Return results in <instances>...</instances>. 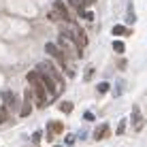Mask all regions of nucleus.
<instances>
[{
    "instance_id": "nucleus-1",
    "label": "nucleus",
    "mask_w": 147,
    "mask_h": 147,
    "mask_svg": "<svg viewBox=\"0 0 147 147\" xmlns=\"http://www.w3.org/2000/svg\"><path fill=\"white\" fill-rule=\"evenodd\" d=\"M28 83H30V90H32L36 107H47V105H51L55 100V96L47 90V85L43 83V79H40V75L36 70H30L28 73Z\"/></svg>"
},
{
    "instance_id": "nucleus-2",
    "label": "nucleus",
    "mask_w": 147,
    "mask_h": 147,
    "mask_svg": "<svg viewBox=\"0 0 147 147\" xmlns=\"http://www.w3.org/2000/svg\"><path fill=\"white\" fill-rule=\"evenodd\" d=\"M36 73H40V75H47V77H51L55 83L60 85V90L64 92V79H62V75L55 70V66L51 62H38L36 64Z\"/></svg>"
},
{
    "instance_id": "nucleus-3",
    "label": "nucleus",
    "mask_w": 147,
    "mask_h": 147,
    "mask_svg": "<svg viewBox=\"0 0 147 147\" xmlns=\"http://www.w3.org/2000/svg\"><path fill=\"white\" fill-rule=\"evenodd\" d=\"M51 19H60V22H64V24H70V15L66 11V7H64V2L62 0H55L53 2V13L49 15Z\"/></svg>"
},
{
    "instance_id": "nucleus-4",
    "label": "nucleus",
    "mask_w": 147,
    "mask_h": 147,
    "mask_svg": "<svg viewBox=\"0 0 147 147\" xmlns=\"http://www.w3.org/2000/svg\"><path fill=\"white\" fill-rule=\"evenodd\" d=\"M143 126H145V119H143V115H141L139 105H134V107H132V128L136 130V132H141Z\"/></svg>"
},
{
    "instance_id": "nucleus-5",
    "label": "nucleus",
    "mask_w": 147,
    "mask_h": 147,
    "mask_svg": "<svg viewBox=\"0 0 147 147\" xmlns=\"http://www.w3.org/2000/svg\"><path fill=\"white\" fill-rule=\"evenodd\" d=\"M49 132H47V139L49 141H53V136L55 134H62L64 132V124H62V121H49Z\"/></svg>"
},
{
    "instance_id": "nucleus-6",
    "label": "nucleus",
    "mask_w": 147,
    "mask_h": 147,
    "mask_svg": "<svg viewBox=\"0 0 147 147\" xmlns=\"http://www.w3.org/2000/svg\"><path fill=\"white\" fill-rule=\"evenodd\" d=\"M109 124H98L96 126V130H94V134H92V139L94 141H102L105 136H109Z\"/></svg>"
},
{
    "instance_id": "nucleus-7",
    "label": "nucleus",
    "mask_w": 147,
    "mask_h": 147,
    "mask_svg": "<svg viewBox=\"0 0 147 147\" xmlns=\"http://www.w3.org/2000/svg\"><path fill=\"white\" fill-rule=\"evenodd\" d=\"M2 100H4V105H7V109H17V98L13 96V92H2Z\"/></svg>"
},
{
    "instance_id": "nucleus-8",
    "label": "nucleus",
    "mask_w": 147,
    "mask_h": 147,
    "mask_svg": "<svg viewBox=\"0 0 147 147\" xmlns=\"http://www.w3.org/2000/svg\"><path fill=\"white\" fill-rule=\"evenodd\" d=\"M45 51H47L49 55H53V58H58V53L62 51V49H60L55 43H47V45H45Z\"/></svg>"
},
{
    "instance_id": "nucleus-9",
    "label": "nucleus",
    "mask_w": 147,
    "mask_h": 147,
    "mask_svg": "<svg viewBox=\"0 0 147 147\" xmlns=\"http://www.w3.org/2000/svg\"><path fill=\"white\" fill-rule=\"evenodd\" d=\"M113 36H124V34H130V30L126 28V26H113Z\"/></svg>"
},
{
    "instance_id": "nucleus-10",
    "label": "nucleus",
    "mask_w": 147,
    "mask_h": 147,
    "mask_svg": "<svg viewBox=\"0 0 147 147\" xmlns=\"http://www.w3.org/2000/svg\"><path fill=\"white\" fill-rule=\"evenodd\" d=\"M68 4L77 9V13H79V15H83V13H85V11H83V7H85V4H83V0H68Z\"/></svg>"
},
{
    "instance_id": "nucleus-11",
    "label": "nucleus",
    "mask_w": 147,
    "mask_h": 147,
    "mask_svg": "<svg viewBox=\"0 0 147 147\" xmlns=\"http://www.w3.org/2000/svg\"><path fill=\"white\" fill-rule=\"evenodd\" d=\"M113 51L115 53H124L126 51V43L124 40H113Z\"/></svg>"
},
{
    "instance_id": "nucleus-12",
    "label": "nucleus",
    "mask_w": 147,
    "mask_h": 147,
    "mask_svg": "<svg viewBox=\"0 0 147 147\" xmlns=\"http://www.w3.org/2000/svg\"><path fill=\"white\" fill-rule=\"evenodd\" d=\"M124 94V79H117V83H115V92L113 96H121Z\"/></svg>"
},
{
    "instance_id": "nucleus-13",
    "label": "nucleus",
    "mask_w": 147,
    "mask_h": 147,
    "mask_svg": "<svg viewBox=\"0 0 147 147\" xmlns=\"http://www.w3.org/2000/svg\"><path fill=\"white\" fill-rule=\"evenodd\" d=\"M7 121H9V109L0 107V124H7Z\"/></svg>"
},
{
    "instance_id": "nucleus-14",
    "label": "nucleus",
    "mask_w": 147,
    "mask_h": 147,
    "mask_svg": "<svg viewBox=\"0 0 147 147\" xmlns=\"http://www.w3.org/2000/svg\"><path fill=\"white\" fill-rule=\"evenodd\" d=\"M96 92H98V94H107L109 92V83H107V81L98 83V85H96Z\"/></svg>"
},
{
    "instance_id": "nucleus-15",
    "label": "nucleus",
    "mask_w": 147,
    "mask_h": 147,
    "mask_svg": "<svg viewBox=\"0 0 147 147\" xmlns=\"http://www.w3.org/2000/svg\"><path fill=\"white\" fill-rule=\"evenodd\" d=\"M73 109H75L73 102H62V105H60V111H62V113H70Z\"/></svg>"
},
{
    "instance_id": "nucleus-16",
    "label": "nucleus",
    "mask_w": 147,
    "mask_h": 147,
    "mask_svg": "<svg viewBox=\"0 0 147 147\" xmlns=\"http://www.w3.org/2000/svg\"><path fill=\"white\" fill-rule=\"evenodd\" d=\"M92 77H94V66H88V68H85V75H83V79H85V81H90Z\"/></svg>"
},
{
    "instance_id": "nucleus-17",
    "label": "nucleus",
    "mask_w": 147,
    "mask_h": 147,
    "mask_svg": "<svg viewBox=\"0 0 147 147\" xmlns=\"http://www.w3.org/2000/svg\"><path fill=\"white\" fill-rule=\"evenodd\" d=\"M75 141H77V136H75L73 132H68L66 139H64V143H66V145H75Z\"/></svg>"
},
{
    "instance_id": "nucleus-18",
    "label": "nucleus",
    "mask_w": 147,
    "mask_h": 147,
    "mask_svg": "<svg viewBox=\"0 0 147 147\" xmlns=\"http://www.w3.org/2000/svg\"><path fill=\"white\" fill-rule=\"evenodd\" d=\"M115 132H117V134H124V132H126V119L119 121V126H117V130H115Z\"/></svg>"
},
{
    "instance_id": "nucleus-19",
    "label": "nucleus",
    "mask_w": 147,
    "mask_h": 147,
    "mask_svg": "<svg viewBox=\"0 0 147 147\" xmlns=\"http://www.w3.org/2000/svg\"><path fill=\"white\" fill-rule=\"evenodd\" d=\"M19 113H22V117H28V115H30V105H28V102H24V109L19 111Z\"/></svg>"
},
{
    "instance_id": "nucleus-20",
    "label": "nucleus",
    "mask_w": 147,
    "mask_h": 147,
    "mask_svg": "<svg viewBox=\"0 0 147 147\" xmlns=\"http://www.w3.org/2000/svg\"><path fill=\"white\" fill-rule=\"evenodd\" d=\"M83 119H85V121H94L96 115L92 113V111H85V113H83Z\"/></svg>"
},
{
    "instance_id": "nucleus-21",
    "label": "nucleus",
    "mask_w": 147,
    "mask_h": 147,
    "mask_svg": "<svg viewBox=\"0 0 147 147\" xmlns=\"http://www.w3.org/2000/svg\"><path fill=\"white\" fill-rule=\"evenodd\" d=\"M81 17H83V19H88V22H94V13H92V11H85L83 15H81Z\"/></svg>"
},
{
    "instance_id": "nucleus-22",
    "label": "nucleus",
    "mask_w": 147,
    "mask_h": 147,
    "mask_svg": "<svg viewBox=\"0 0 147 147\" xmlns=\"http://www.w3.org/2000/svg\"><path fill=\"white\" fill-rule=\"evenodd\" d=\"M40 136H43L40 132H34V134H32V143H34V145H38V143H40Z\"/></svg>"
},
{
    "instance_id": "nucleus-23",
    "label": "nucleus",
    "mask_w": 147,
    "mask_h": 147,
    "mask_svg": "<svg viewBox=\"0 0 147 147\" xmlns=\"http://www.w3.org/2000/svg\"><path fill=\"white\" fill-rule=\"evenodd\" d=\"M134 22V13H132V7L128 9V24H132Z\"/></svg>"
},
{
    "instance_id": "nucleus-24",
    "label": "nucleus",
    "mask_w": 147,
    "mask_h": 147,
    "mask_svg": "<svg viewBox=\"0 0 147 147\" xmlns=\"http://www.w3.org/2000/svg\"><path fill=\"white\" fill-rule=\"evenodd\" d=\"M96 2V0H83V4H85V7H90V4H94Z\"/></svg>"
},
{
    "instance_id": "nucleus-25",
    "label": "nucleus",
    "mask_w": 147,
    "mask_h": 147,
    "mask_svg": "<svg viewBox=\"0 0 147 147\" xmlns=\"http://www.w3.org/2000/svg\"><path fill=\"white\" fill-rule=\"evenodd\" d=\"M32 147H38V145H32Z\"/></svg>"
},
{
    "instance_id": "nucleus-26",
    "label": "nucleus",
    "mask_w": 147,
    "mask_h": 147,
    "mask_svg": "<svg viewBox=\"0 0 147 147\" xmlns=\"http://www.w3.org/2000/svg\"><path fill=\"white\" fill-rule=\"evenodd\" d=\"M53 147H60V145H53Z\"/></svg>"
}]
</instances>
